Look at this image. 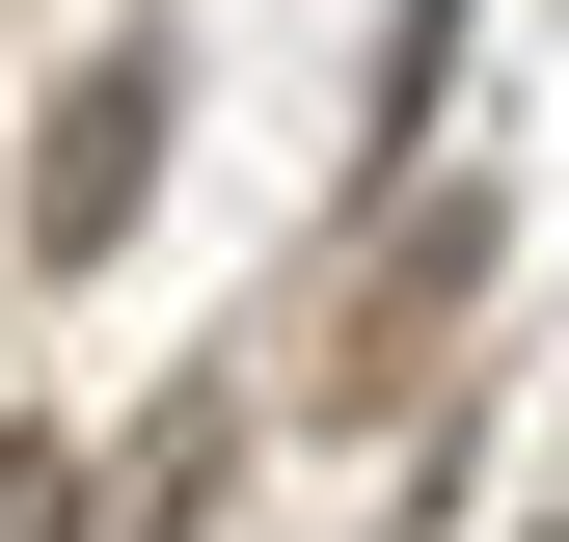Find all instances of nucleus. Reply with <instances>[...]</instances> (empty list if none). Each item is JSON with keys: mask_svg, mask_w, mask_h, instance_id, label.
I'll return each instance as SVG.
<instances>
[{"mask_svg": "<svg viewBox=\"0 0 569 542\" xmlns=\"http://www.w3.org/2000/svg\"><path fill=\"white\" fill-rule=\"evenodd\" d=\"M488 271H516V218H488V190H407V218L352 244V299H326V406H435V353H461Z\"/></svg>", "mask_w": 569, "mask_h": 542, "instance_id": "f257e3e1", "label": "nucleus"}, {"mask_svg": "<svg viewBox=\"0 0 569 542\" xmlns=\"http://www.w3.org/2000/svg\"><path fill=\"white\" fill-rule=\"evenodd\" d=\"M136 190H163V54H109V82L28 136V244H54V271H109V244H136Z\"/></svg>", "mask_w": 569, "mask_h": 542, "instance_id": "f03ea898", "label": "nucleus"}, {"mask_svg": "<svg viewBox=\"0 0 569 542\" xmlns=\"http://www.w3.org/2000/svg\"><path fill=\"white\" fill-rule=\"evenodd\" d=\"M218 461H244V406H218V380H190V406H163V434H136V461H109V515H82V542H190V515H218Z\"/></svg>", "mask_w": 569, "mask_h": 542, "instance_id": "7ed1b4c3", "label": "nucleus"}, {"mask_svg": "<svg viewBox=\"0 0 569 542\" xmlns=\"http://www.w3.org/2000/svg\"><path fill=\"white\" fill-rule=\"evenodd\" d=\"M0 542H82V461L54 434H0Z\"/></svg>", "mask_w": 569, "mask_h": 542, "instance_id": "20e7f679", "label": "nucleus"}]
</instances>
